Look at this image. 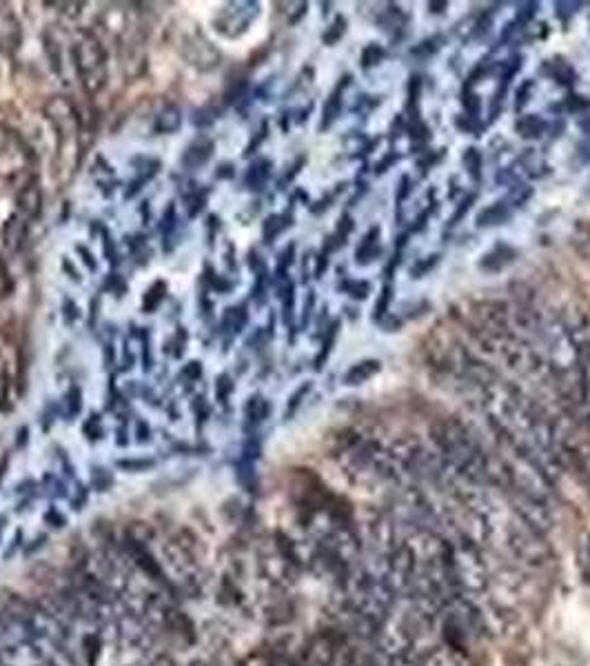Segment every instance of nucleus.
Returning <instances> with one entry per match:
<instances>
[{"mask_svg":"<svg viewBox=\"0 0 590 666\" xmlns=\"http://www.w3.org/2000/svg\"><path fill=\"white\" fill-rule=\"evenodd\" d=\"M513 491H515L513 509L517 513V518H520V522H524L526 527H531L533 531L548 536L553 529V516H551V511H548V504L526 496V493L517 491V489H513Z\"/></svg>","mask_w":590,"mask_h":666,"instance_id":"20e7f679","label":"nucleus"},{"mask_svg":"<svg viewBox=\"0 0 590 666\" xmlns=\"http://www.w3.org/2000/svg\"><path fill=\"white\" fill-rule=\"evenodd\" d=\"M47 111H49V118H52V123L60 134V138L74 140L78 134V118L74 114V109H71V105H67V100L56 98L54 103H49Z\"/></svg>","mask_w":590,"mask_h":666,"instance_id":"39448f33","label":"nucleus"},{"mask_svg":"<svg viewBox=\"0 0 590 666\" xmlns=\"http://www.w3.org/2000/svg\"><path fill=\"white\" fill-rule=\"evenodd\" d=\"M12 278H9V271L7 267L3 265V262H0V298H5L9 296V291H12Z\"/></svg>","mask_w":590,"mask_h":666,"instance_id":"9d476101","label":"nucleus"},{"mask_svg":"<svg viewBox=\"0 0 590 666\" xmlns=\"http://www.w3.org/2000/svg\"><path fill=\"white\" fill-rule=\"evenodd\" d=\"M74 60L85 87L91 94H96L107 80V63L100 40L91 34H80L74 45Z\"/></svg>","mask_w":590,"mask_h":666,"instance_id":"7ed1b4c3","label":"nucleus"},{"mask_svg":"<svg viewBox=\"0 0 590 666\" xmlns=\"http://www.w3.org/2000/svg\"><path fill=\"white\" fill-rule=\"evenodd\" d=\"M506 551L517 567L535 573L544 571L555 562V549L544 533H537L524 522H513L506 529Z\"/></svg>","mask_w":590,"mask_h":666,"instance_id":"f03ea898","label":"nucleus"},{"mask_svg":"<svg viewBox=\"0 0 590 666\" xmlns=\"http://www.w3.org/2000/svg\"><path fill=\"white\" fill-rule=\"evenodd\" d=\"M18 203H20V209H23L27 216H36L40 211V191H38V187L27 185L18 194Z\"/></svg>","mask_w":590,"mask_h":666,"instance_id":"6e6552de","label":"nucleus"},{"mask_svg":"<svg viewBox=\"0 0 590 666\" xmlns=\"http://www.w3.org/2000/svg\"><path fill=\"white\" fill-rule=\"evenodd\" d=\"M453 558L462 598H469L477 604L484 602L488 587H491V567H488L484 549L471 540L457 536L453 542Z\"/></svg>","mask_w":590,"mask_h":666,"instance_id":"f257e3e1","label":"nucleus"},{"mask_svg":"<svg viewBox=\"0 0 590 666\" xmlns=\"http://www.w3.org/2000/svg\"><path fill=\"white\" fill-rule=\"evenodd\" d=\"M178 125H180V114H178V109H174V107L167 109L158 120L160 131H174Z\"/></svg>","mask_w":590,"mask_h":666,"instance_id":"1a4fd4ad","label":"nucleus"},{"mask_svg":"<svg viewBox=\"0 0 590 666\" xmlns=\"http://www.w3.org/2000/svg\"><path fill=\"white\" fill-rule=\"evenodd\" d=\"M20 23L9 7H0V52L14 54L20 47Z\"/></svg>","mask_w":590,"mask_h":666,"instance_id":"423d86ee","label":"nucleus"},{"mask_svg":"<svg viewBox=\"0 0 590 666\" xmlns=\"http://www.w3.org/2000/svg\"><path fill=\"white\" fill-rule=\"evenodd\" d=\"M466 662H469V655H460L440 642L422 655L420 666H466Z\"/></svg>","mask_w":590,"mask_h":666,"instance_id":"0eeeda50","label":"nucleus"},{"mask_svg":"<svg viewBox=\"0 0 590 666\" xmlns=\"http://www.w3.org/2000/svg\"><path fill=\"white\" fill-rule=\"evenodd\" d=\"M586 553H588V562H590V540L586 542Z\"/></svg>","mask_w":590,"mask_h":666,"instance_id":"9b49d317","label":"nucleus"}]
</instances>
